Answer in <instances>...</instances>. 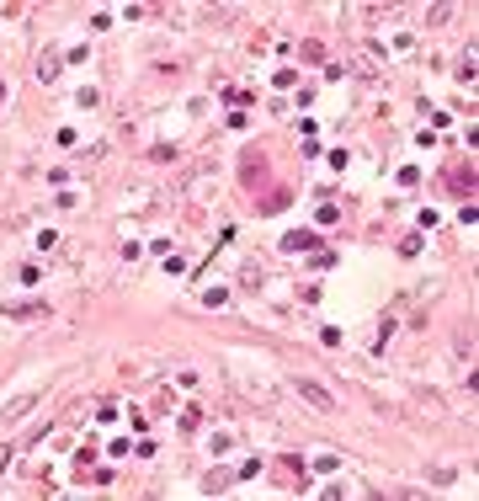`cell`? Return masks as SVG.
I'll use <instances>...</instances> for the list:
<instances>
[{
	"label": "cell",
	"mask_w": 479,
	"mask_h": 501,
	"mask_svg": "<svg viewBox=\"0 0 479 501\" xmlns=\"http://www.w3.org/2000/svg\"><path fill=\"white\" fill-rule=\"evenodd\" d=\"M298 395H304V400H315L320 410H330V395H325V389L315 384V378H298Z\"/></svg>",
	"instance_id": "6da1fadb"
},
{
	"label": "cell",
	"mask_w": 479,
	"mask_h": 501,
	"mask_svg": "<svg viewBox=\"0 0 479 501\" xmlns=\"http://www.w3.org/2000/svg\"><path fill=\"white\" fill-rule=\"evenodd\" d=\"M32 406H38V400H32V395H21V400H11V406L0 410V416H6V421H16V416H27Z\"/></svg>",
	"instance_id": "7a4b0ae2"
},
{
	"label": "cell",
	"mask_w": 479,
	"mask_h": 501,
	"mask_svg": "<svg viewBox=\"0 0 479 501\" xmlns=\"http://www.w3.org/2000/svg\"><path fill=\"white\" fill-rule=\"evenodd\" d=\"M6 464H11V453H6V448H0V470H6Z\"/></svg>",
	"instance_id": "3957f363"
}]
</instances>
